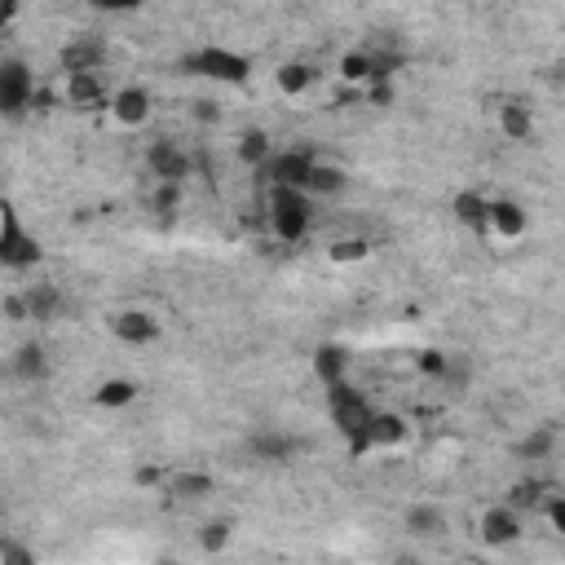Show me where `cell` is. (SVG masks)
<instances>
[{
	"instance_id": "obj_1",
	"label": "cell",
	"mask_w": 565,
	"mask_h": 565,
	"mask_svg": "<svg viewBox=\"0 0 565 565\" xmlns=\"http://www.w3.org/2000/svg\"><path fill=\"white\" fill-rule=\"evenodd\" d=\"M318 199L300 185H265V230L282 247H300L313 234Z\"/></svg>"
},
{
	"instance_id": "obj_2",
	"label": "cell",
	"mask_w": 565,
	"mask_h": 565,
	"mask_svg": "<svg viewBox=\"0 0 565 565\" xmlns=\"http://www.w3.org/2000/svg\"><path fill=\"white\" fill-rule=\"evenodd\" d=\"M177 71L190 79L216 84V88H243L252 79V57L230 49V44H199V49L177 57Z\"/></svg>"
},
{
	"instance_id": "obj_3",
	"label": "cell",
	"mask_w": 565,
	"mask_h": 565,
	"mask_svg": "<svg viewBox=\"0 0 565 565\" xmlns=\"http://www.w3.org/2000/svg\"><path fill=\"white\" fill-rule=\"evenodd\" d=\"M322 397H327V419H331V428L340 433L344 450L353 455V450H358V441H362V433H366V424H371V415H375V402H371L353 380L327 384V388H322Z\"/></svg>"
},
{
	"instance_id": "obj_4",
	"label": "cell",
	"mask_w": 565,
	"mask_h": 565,
	"mask_svg": "<svg viewBox=\"0 0 565 565\" xmlns=\"http://www.w3.org/2000/svg\"><path fill=\"white\" fill-rule=\"evenodd\" d=\"M40 260H44V243L26 230L22 212L13 203H4L0 207V265L9 274H31Z\"/></svg>"
},
{
	"instance_id": "obj_5",
	"label": "cell",
	"mask_w": 565,
	"mask_h": 565,
	"mask_svg": "<svg viewBox=\"0 0 565 565\" xmlns=\"http://www.w3.org/2000/svg\"><path fill=\"white\" fill-rule=\"evenodd\" d=\"M31 106H35V71H31L26 57L4 53L0 57V115L9 124H18Z\"/></svg>"
},
{
	"instance_id": "obj_6",
	"label": "cell",
	"mask_w": 565,
	"mask_h": 565,
	"mask_svg": "<svg viewBox=\"0 0 565 565\" xmlns=\"http://www.w3.org/2000/svg\"><path fill=\"white\" fill-rule=\"evenodd\" d=\"M318 163V150L313 146H274V154L265 159V168L256 172L260 185H309V172Z\"/></svg>"
},
{
	"instance_id": "obj_7",
	"label": "cell",
	"mask_w": 565,
	"mask_h": 565,
	"mask_svg": "<svg viewBox=\"0 0 565 565\" xmlns=\"http://www.w3.org/2000/svg\"><path fill=\"white\" fill-rule=\"evenodd\" d=\"M406 441H411V419H406L402 411L375 406V415H371V424H366V433H362L353 459H362V455H384V450H402Z\"/></svg>"
},
{
	"instance_id": "obj_8",
	"label": "cell",
	"mask_w": 565,
	"mask_h": 565,
	"mask_svg": "<svg viewBox=\"0 0 565 565\" xmlns=\"http://www.w3.org/2000/svg\"><path fill=\"white\" fill-rule=\"evenodd\" d=\"M525 230H530V212H525L521 199H512V194H486V230H481V238L516 243V238H525Z\"/></svg>"
},
{
	"instance_id": "obj_9",
	"label": "cell",
	"mask_w": 565,
	"mask_h": 565,
	"mask_svg": "<svg viewBox=\"0 0 565 565\" xmlns=\"http://www.w3.org/2000/svg\"><path fill=\"white\" fill-rule=\"evenodd\" d=\"M477 534H481L486 547H512V543H521V534H525V516H521V508H512L508 499H499V503H490V508L481 512Z\"/></svg>"
},
{
	"instance_id": "obj_10",
	"label": "cell",
	"mask_w": 565,
	"mask_h": 565,
	"mask_svg": "<svg viewBox=\"0 0 565 565\" xmlns=\"http://www.w3.org/2000/svg\"><path fill=\"white\" fill-rule=\"evenodd\" d=\"M57 66L62 75H88V71H106V40L93 31H75L62 49H57Z\"/></svg>"
},
{
	"instance_id": "obj_11",
	"label": "cell",
	"mask_w": 565,
	"mask_h": 565,
	"mask_svg": "<svg viewBox=\"0 0 565 565\" xmlns=\"http://www.w3.org/2000/svg\"><path fill=\"white\" fill-rule=\"evenodd\" d=\"M194 163L199 159L185 146H177L172 137H159V141L146 146V172H150V181H185L194 172Z\"/></svg>"
},
{
	"instance_id": "obj_12",
	"label": "cell",
	"mask_w": 565,
	"mask_h": 565,
	"mask_svg": "<svg viewBox=\"0 0 565 565\" xmlns=\"http://www.w3.org/2000/svg\"><path fill=\"white\" fill-rule=\"evenodd\" d=\"M110 335L119 340V344H128V349H150V344H159V335H163V322L150 313V309H115L110 313Z\"/></svg>"
},
{
	"instance_id": "obj_13",
	"label": "cell",
	"mask_w": 565,
	"mask_h": 565,
	"mask_svg": "<svg viewBox=\"0 0 565 565\" xmlns=\"http://www.w3.org/2000/svg\"><path fill=\"white\" fill-rule=\"evenodd\" d=\"M106 110H110V119L119 128H141L150 119V110H154V93L146 84H119L110 93V106Z\"/></svg>"
},
{
	"instance_id": "obj_14",
	"label": "cell",
	"mask_w": 565,
	"mask_h": 565,
	"mask_svg": "<svg viewBox=\"0 0 565 565\" xmlns=\"http://www.w3.org/2000/svg\"><path fill=\"white\" fill-rule=\"evenodd\" d=\"M252 455L260 459V463H291L300 450H305V437H296V433H282V428H260V433H252Z\"/></svg>"
},
{
	"instance_id": "obj_15",
	"label": "cell",
	"mask_w": 565,
	"mask_h": 565,
	"mask_svg": "<svg viewBox=\"0 0 565 565\" xmlns=\"http://www.w3.org/2000/svg\"><path fill=\"white\" fill-rule=\"evenodd\" d=\"M18 296H22L31 322H57L62 309H66V296H62V287H53V282H26Z\"/></svg>"
},
{
	"instance_id": "obj_16",
	"label": "cell",
	"mask_w": 565,
	"mask_h": 565,
	"mask_svg": "<svg viewBox=\"0 0 565 565\" xmlns=\"http://www.w3.org/2000/svg\"><path fill=\"white\" fill-rule=\"evenodd\" d=\"M9 371H13V380H22V384H44V380L53 375L49 349H44L40 340H22L18 353H13V362H9Z\"/></svg>"
},
{
	"instance_id": "obj_17",
	"label": "cell",
	"mask_w": 565,
	"mask_h": 565,
	"mask_svg": "<svg viewBox=\"0 0 565 565\" xmlns=\"http://www.w3.org/2000/svg\"><path fill=\"white\" fill-rule=\"evenodd\" d=\"M494 124H499V132H503L508 141H534V110H530L525 102H516V97L499 102Z\"/></svg>"
},
{
	"instance_id": "obj_18",
	"label": "cell",
	"mask_w": 565,
	"mask_h": 565,
	"mask_svg": "<svg viewBox=\"0 0 565 565\" xmlns=\"http://www.w3.org/2000/svg\"><path fill=\"white\" fill-rule=\"evenodd\" d=\"M344 185H349V172L340 168V163H331V159H322L318 154V163H313V172H309V194L322 203V199H335V194H344Z\"/></svg>"
},
{
	"instance_id": "obj_19",
	"label": "cell",
	"mask_w": 565,
	"mask_h": 565,
	"mask_svg": "<svg viewBox=\"0 0 565 565\" xmlns=\"http://www.w3.org/2000/svg\"><path fill=\"white\" fill-rule=\"evenodd\" d=\"M335 75H340L344 84H353V88H366V84H375V62H371V49H366V44H358V49L340 53V62H335Z\"/></svg>"
},
{
	"instance_id": "obj_20",
	"label": "cell",
	"mask_w": 565,
	"mask_h": 565,
	"mask_svg": "<svg viewBox=\"0 0 565 565\" xmlns=\"http://www.w3.org/2000/svg\"><path fill=\"white\" fill-rule=\"evenodd\" d=\"M137 393H141V384H137V380H128V375H110V380H102V384L93 388V406L124 411V406H132V402H137Z\"/></svg>"
},
{
	"instance_id": "obj_21",
	"label": "cell",
	"mask_w": 565,
	"mask_h": 565,
	"mask_svg": "<svg viewBox=\"0 0 565 565\" xmlns=\"http://www.w3.org/2000/svg\"><path fill=\"white\" fill-rule=\"evenodd\" d=\"M212 490H216V481H212L207 472H194V468H181V472L168 477V494H172L177 503H199V499H207Z\"/></svg>"
},
{
	"instance_id": "obj_22",
	"label": "cell",
	"mask_w": 565,
	"mask_h": 565,
	"mask_svg": "<svg viewBox=\"0 0 565 565\" xmlns=\"http://www.w3.org/2000/svg\"><path fill=\"white\" fill-rule=\"evenodd\" d=\"M274 84H278V93H287V97H305V93L318 84V66H313V62H282L278 75H274Z\"/></svg>"
},
{
	"instance_id": "obj_23",
	"label": "cell",
	"mask_w": 565,
	"mask_h": 565,
	"mask_svg": "<svg viewBox=\"0 0 565 565\" xmlns=\"http://www.w3.org/2000/svg\"><path fill=\"white\" fill-rule=\"evenodd\" d=\"M313 375H318L322 388L349 380V353H344L340 344H318V353H313Z\"/></svg>"
},
{
	"instance_id": "obj_24",
	"label": "cell",
	"mask_w": 565,
	"mask_h": 565,
	"mask_svg": "<svg viewBox=\"0 0 565 565\" xmlns=\"http://www.w3.org/2000/svg\"><path fill=\"white\" fill-rule=\"evenodd\" d=\"M402 521H406V530H411L415 539H441V534H446V516H441L437 503H411Z\"/></svg>"
},
{
	"instance_id": "obj_25",
	"label": "cell",
	"mask_w": 565,
	"mask_h": 565,
	"mask_svg": "<svg viewBox=\"0 0 565 565\" xmlns=\"http://www.w3.org/2000/svg\"><path fill=\"white\" fill-rule=\"evenodd\" d=\"M556 441H561V433L552 428V424H539V428H530L521 441H516V459H525V463H539V459H552V450H556Z\"/></svg>"
},
{
	"instance_id": "obj_26",
	"label": "cell",
	"mask_w": 565,
	"mask_h": 565,
	"mask_svg": "<svg viewBox=\"0 0 565 565\" xmlns=\"http://www.w3.org/2000/svg\"><path fill=\"white\" fill-rule=\"evenodd\" d=\"M234 150H238V159H243L252 172H260V168H265V159L274 154V141H269V132H265V128H247V132L238 137V146H234Z\"/></svg>"
},
{
	"instance_id": "obj_27",
	"label": "cell",
	"mask_w": 565,
	"mask_h": 565,
	"mask_svg": "<svg viewBox=\"0 0 565 565\" xmlns=\"http://www.w3.org/2000/svg\"><path fill=\"white\" fill-rule=\"evenodd\" d=\"M455 216H459V225H468L472 234H481L486 230V194L481 190H459L455 194Z\"/></svg>"
},
{
	"instance_id": "obj_28",
	"label": "cell",
	"mask_w": 565,
	"mask_h": 565,
	"mask_svg": "<svg viewBox=\"0 0 565 565\" xmlns=\"http://www.w3.org/2000/svg\"><path fill=\"white\" fill-rule=\"evenodd\" d=\"M327 256H331L335 265H358V260L371 256V243H366L362 234H344V238H335V243L327 247Z\"/></svg>"
},
{
	"instance_id": "obj_29",
	"label": "cell",
	"mask_w": 565,
	"mask_h": 565,
	"mask_svg": "<svg viewBox=\"0 0 565 565\" xmlns=\"http://www.w3.org/2000/svg\"><path fill=\"white\" fill-rule=\"evenodd\" d=\"M543 490H547V486H543L539 477H525V481H516V486L508 490V503L521 508V512H525V508H539V503H543Z\"/></svg>"
},
{
	"instance_id": "obj_30",
	"label": "cell",
	"mask_w": 565,
	"mask_h": 565,
	"mask_svg": "<svg viewBox=\"0 0 565 565\" xmlns=\"http://www.w3.org/2000/svg\"><path fill=\"white\" fill-rule=\"evenodd\" d=\"M230 521H207L203 530H199V547L203 552H225V543H230Z\"/></svg>"
},
{
	"instance_id": "obj_31",
	"label": "cell",
	"mask_w": 565,
	"mask_h": 565,
	"mask_svg": "<svg viewBox=\"0 0 565 565\" xmlns=\"http://www.w3.org/2000/svg\"><path fill=\"white\" fill-rule=\"evenodd\" d=\"M415 366L428 375V380H446V366H450V353H441V349H424V353H415Z\"/></svg>"
},
{
	"instance_id": "obj_32",
	"label": "cell",
	"mask_w": 565,
	"mask_h": 565,
	"mask_svg": "<svg viewBox=\"0 0 565 565\" xmlns=\"http://www.w3.org/2000/svg\"><path fill=\"white\" fill-rule=\"evenodd\" d=\"M146 0H88V9L106 13V18H119V13H137Z\"/></svg>"
},
{
	"instance_id": "obj_33",
	"label": "cell",
	"mask_w": 565,
	"mask_h": 565,
	"mask_svg": "<svg viewBox=\"0 0 565 565\" xmlns=\"http://www.w3.org/2000/svg\"><path fill=\"white\" fill-rule=\"evenodd\" d=\"M543 512H547V521H552V525L565 534V494H552V499L543 503Z\"/></svg>"
},
{
	"instance_id": "obj_34",
	"label": "cell",
	"mask_w": 565,
	"mask_h": 565,
	"mask_svg": "<svg viewBox=\"0 0 565 565\" xmlns=\"http://www.w3.org/2000/svg\"><path fill=\"white\" fill-rule=\"evenodd\" d=\"M556 84H561V88H565V57H561V62H556Z\"/></svg>"
}]
</instances>
